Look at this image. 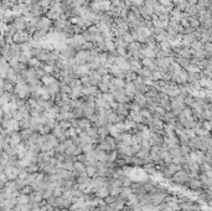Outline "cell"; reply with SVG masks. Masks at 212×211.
Segmentation results:
<instances>
[{"mask_svg":"<svg viewBox=\"0 0 212 211\" xmlns=\"http://www.w3.org/2000/svg\"><path fill=\"white\" fill-rule=\"evenodd\" d=\"M107 121H108L109 124H117V123H118V114H117V112L112 111V112L107 116Z\"/></svg>","mask_w":212,"mask_h":211,"instance_id":"obj_13","label":"cell"},{"mask_svg":"<svg viewBox=\"0 0 212 211\" xmlns=\"http://www.w3.org/2000/svg\"><path fill=\"white\" fill-rule=\"evenodd\" d=\"M15 83L8 81V80H2V92H10L14 93L15 91Z\"/></svg>","mask_w":212,"mask_h":211,"instance_id":"obj_4","label":"cell"},{"mask_svg":"<svg viewBox=\"0 0 212 211\" xmlns=\"http://www.w3.org/2000/svg\"><path fill=\"white\" fill-rule=\"evenodd\" d=\"M58 123H60V126H61L65 131H67V129H70V128L72 127L71 121H61V122H58Z\"/></svg>","mask_w":212,"mask_h":211,"instance_id":"obj_24","label":"cell"},{"mask_svg":"<svg viewBox=\"0 0 212 211\" xmlns=\"http://www.w3.org/2000/svg\"><path fill=\"white\" fill-rule=\"evenodd\" d=\"M13 118H14L15 121H18V122H21L23 119H25L24 116H23V113L20 112V110H18L16 112H13Z\"/></svg>","mask_w":212,"mask_h":211,"instance_id":"obj_20","label":"cell"},{"mask_svg":"<svg viewBox=\"0 0 212 211\" xmlns=\"http://www.w3.org/2000/svg\"><path fill=\"white\" fill-rule=\"evenodd\" d=\"M32 133H34V131H31V129H23V131H20V134H21V138H23L24 142L29 140Z\"/></svg>","mask_w":212,"mask_h":211,"instance_id":"obj_17","label":"cell"},{"mask_svg":"<svg viewBox=\"0 0 212 211\" xmlns=\"http://www.w3.org/2000/svg\"><path fill=\"white\" fill-rule=\"evenodd\" d=\"M14 42L18 44V45H23V44H26V42H30L32 40V36L30 34H28L26 31H18L14 37H13Z\"/></svg>","mask_w":212,"mask_h":211,"instance_id":"obj_1","label":"cell"},{"mask_svg":"<svg viewBox=\"0 0 212 211\" xmlns=\"http://www.w3.org/2000/svg\"><path fill=\"white\" fill-rule=\"evenodd\" d=\"M112 83L119 89V88H124L125 87V84H127V81L124 80V78H116V77H113V80H112Z\"/></svg>","mask_w":212,"mask_h":211,"instance_id":"obj_12","label":"cell"},{"mask_svg":"<svg viewBox=\"0 0 212 211\" xmlns=\"http://www.w3.org/2000/svg\"><path fill=\"white\" fill-rule=\"evenodd\" d=\"M142 63H143V67H146L148 70H150L151 72L156 71V65H155V60L153 58H149V57H144L142 60Z\"/></svg>","mask_w":212,"mask_h":211,"instance_id":"obj_5","label":"cell"},{"mask_svg":"<svg viewBox=\"0 0 212 211\" xmlns=\"http://www.w3.org/2000/svg\"><path fill=\"white\" fill-rule=\"evenodd\" d=\"M112 80H113V76H112L111 73L104 75V76L102 77V82H103V83H107V84H109V83L112 82Z\"/></svg>","mask_w":212,"mask_h":211,"instance_id":"obj_25","label":"cell"},{"mask_svg":"<svg viewBox=\"0 0 212 211\" xmlns=\"http://www.w3.org/2000/svg\"><path fill=\"white\" fill-rule=\"evenodd\" d=\"M11 96H13V93H10V92H2V97H0V106H4V104L10 103Z\"/></svg>","mask_w":212,"mask_h":211,"instance_id":"obj_9","label":"cell"},{"mask_svg":"<svg viewBox=\"0 0 212 211\" xmlns=\"http://www.w3.org/2000/svg\"><path fill=\"white\" fill-rule=\"evenodd\" d=\"M129 118H132L135 123H143V121H144L142 113L140 112H135V111H130L129 112Z\"/></svg>","mask_w":212,"mask_h":211,"instance_id":"obj_8","label":"cell"},{"mask_svg":"<svg viewBox=\"0 0 212 211\" xmlns=\"http://www.w3.org/2000/svg\"><path fill=\"white\" fill-rule=\"evenodd\" d=\"M81 82H82V86H89L91 84V77H89V75L82 76L81 77Z\"/></svg>","mask_w":212,"mask_h":211,"instance_id":"obj_21","label":"cell"},{"mask_svg":"<svg viewBox=\"0 0 212 211\" xmlns=\"http://www.w3.org/2000/svg\"><path fill=\"white\" fill-rule=\"evenodd\" d=\"M143 108L140 107V106L138 104V103H135L134 101L133 102H130V111H135V112H140Z\"/></svg>","mask_w":212,"mask_h":211,"instance_id":"obj_23","label":"cell"},{"mask_svg":"<svg viewBox=\"0 0 212 211\" xmlns=\"http://www.w3.org/2000/svg\"><path fill=\"white\" fill-rule=\"evenodd\" d=\"M155 112H158L160 116H164V114L166 113V111H165L163 107H160V106H158V107H156V111H155Z\"/></svg>","mask_w":212,"mask_h":211,"instance_id":"obj_26","label":"cell"},{"mask_svg":"<svg viewBox=\"0 0 212 211\" xmlns=\"http://www.w3.org/2000/svg\"><path fill=\"white\" fill-rule=\"evenodd\" d=\"M124 89H125L127 96H129L132 99H134V96H135V93L138 92V91H137V87H135V84H134V82H127Z\"/></svg>","mask_w":212,"mask_h":211,"instance_id":"obj_6","label":"cell"},{"mask_svg":"<svg viewBox=\"0 0 212 211\" xmlns=\"http://www.w3.org/2000/svg\"><path fill=\"white\" fill-rule=\"evenodd\" d=\"M109 73L113 76V77H116V78H124L125 77V71L121 67V66H118V65H111L109 66Z\"/></svg>","mask_w":212,"mask_h":211,"instance_id":"obj_2","label":"cell"},{"mask_svg":"<svg viewBox=\"0 0 212 211\" xmlns=\"http://www.w3.org/2000/svg\"><path fill=\"white\" fill-rule=\"evenodd\" d=\"M98 88H99V91H100L102 93H111V92H109V84H107V83L100 82V83L98 84Z\"/></svg>","mask_w":212,"mask_h":211,"instance_id":"obj_19","label":"cell"},{"mask_svg":"<svg viewBox=\"0 0 212 211\" xmlns=\"http://www.w3.org/2000/svg\"><path fill=\"white\" fill-rule=\"evenodd\" d=\"M65 132H66V131L60 126V123H58V122H57V124H56V126L53 127V129H52V134H53V136H56L57 138H61L62 136H65Z\"/></svg>","mask_w":212,"mask_h":211,"instance_id":"obj_11","label":"cell"},{"mask_svg":"<svg viewBox=\"0 0 212 211\" xmlns=\"http://www.w3.org/2000/svg\"><path fill=\"white\" fill-rule=\"evenodd\" d=\"M95 127H104V126H108V121H107V117H103V116H98V119L97 122L93 124Z\"/></svg>","mask_w":212,"mask_h":211,"instance_id":"obj_15","label":"cell"},{"mask_svg":"<svg viewBox=\"0 0 212 211\" xmlns=\"http://www.w3.org/2000/svg\"><path fill=\"white\" fill-rule=\"evenodd\" d=\"M103 98H104L105 102H108V103H112L113 101H116L114 99V96L112 93H103Z\"/></svg>","mask_w":212,"mask_h":211,"instance_id":"obj_22","label":"cell"},{"mask_svg":"<svg viewBox=\"0 0 212 211\" xmlns=\"http://www.w3.org/2000/svg\"><path fill=\"white\" fill-rule=\"evenodd\" d=\"M135 103H138L142 108H146V104H148V98L145 94L140 93V92H137L135 96H134V99H133Z\"/></svg>","mask_w":212,"mask_h":211,"instance_id":"obj_3","label":"cell"},{"mask_svg":"<svg viewBox=\"0 0 212 211\" xmlns=\"http://www.w3.org/2000/svg\"><path fill=\"white\" fill-rule=\"evenodd\" d=\"M93 124H92V122L88 119V118H86V117H83V118H79L78 119V127L84 132V131H87L88 128H91Z\"/></svg>","mask_w":212,"mask_h":211,"instance_id":"obj_7","label":"cell"},{"mask_svg":"<svg viewBox=\"0 0 212 211\" xmlns=\"http://www.w3.org/2000/svg\"><path fill=\"white\" fill-rule=\"evenodd\" d=\"M97 171H98V169H97L95 165H88V166H86V173H87V175L89 178H94L95 174H97Z\"/></svg>","mask_w":212,"mask_h":211,"instance_id":"obj_14","label":"cell"},{"mask_svg":"<svg viewBox=\"0 0 212 211\" xmlns=\"http://www.w3.org/2000/svg\"><path fill=\"white\" fill-rule=\"evenodd\" d=\"M108 136H111V134H109V128H108V126H104V127H99V128H98V137L100 138V140H102V139H105Z\"/></svg>","mask_w":212,"mask_h":211,"instance_id":"obj_10","label":"cell"},{"mask_svg":"<svg viewBox=\"0 0 212 211\" xmlns=\"http://www.w3.org/2000/svg\"><path fill=\"white\" fill-rule=\"evenodd\" d=\"M72 113H73V117H74L76 119H79V118H83V117H84V112H83V108H82V107L73 110Z\"/></svg>","mask_w":212,"mask_h":211,"instance_id":"obj_18","label":"cell"},{"mask_svg":"<svg viewBox=\"0 0 212 211\" xmlns=\"http://www.w3.org/2000/svg\"><path fill=\"white\" fill-rule=\"evenodd\" d=\"M138 77V73L137 72H134V71H127L125 72V77H124V80L127 81V82H134V80Z\"/></svg>","mask_w":212,"mask_h":211,"instance_id":"obj_16","label":"cell"}]
</instances>
